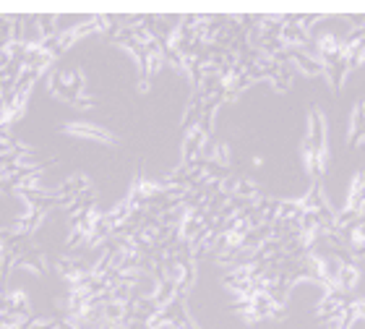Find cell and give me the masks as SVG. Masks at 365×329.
Returning a JSON list of instances; mask_svg holds the SVG:
<instances>
[{
	"instance_id": "cell-1",
	"label": "cell",
	"mask_w": 365,
	"mask_h": 329,
	"mask_svg": "<svg viewBox=\"0 0 365 329\" xmlns=\"http://www.w3.org/2000/svg\"><path fill=\"white\" fill-rule=\"evenodd\" d=\"M303 165L311 173L313 183H321V176L329 165V126L319 108L313 110L311 118H308V126H305Z\"/></svg>"
},
{
	"instance_id": "cell-4",
	"label": "cell",
	"mask_w": 365,
	"mask_h": 329,
	"mask_svg": "<svg viewBox=\"0 0 365 329\" xmlns=\"http://www.w3.org/2000/svg\"><path fill=\"white\" fill-rule=\"evenodd\" d=\"M365 138V102H360L350 118V141L347 144H358Z\"/></svg>"
},
{
	"instance_id": "cell-3",
	"label": "cell",
	"mask_w": 365,
	"mask_h": 329,
	"mask_svg": "<svg viewBox=\"0 0 365 329\" xmlns=\"http://www.w3.org/2000/svg\"><path fill=\"white\" fill-rule=\"evenodd\" d=\"M63 133H68L73 138H86V141H99V144H107L113 146L118 138L110 128L105 126H97V123H89V121H68L61 126Z\"/></svg>"
},
{
	"instance_id": "cell-2",
	"label": "cell",
	"mask_w": 365,
	"mask_h": 329,
	"mask_svg": "<svg viewBox=\"0 0 365 329\" xmlns=\"http://www.w3.org/2000/svg\"><path fill=\"white\" fill-rule=\"evenodd\" d=\"M50 92H55L61 100L76 105V108H94L97 100H91L84 89L81 71H53L50 74Z\"/></svg>"
}]
</instances>
